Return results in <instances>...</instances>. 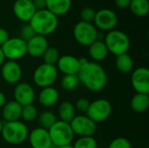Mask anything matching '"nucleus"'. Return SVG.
Returning a JSON list of instances; mask_svg holds the SVG:
<instances>
[{
	"instance_id": "34",
	"label": "nucleus",
	"mask_w": 149,
	"mask_h": 148,
	"mask_svg": "<svg viewBox=\"0 0 149 148\" xmlns=\"http://www.w3.org/2000/svg\"><path fill=\"white\" fill-rule=\"evenodd\" d=\"M35 35H36V33L34 32L33 29L31 28V26L29 24L24 25L21 28V31H20V38L22 39H24V41H28L29 39H31Z\"/></svg>"
},
{
	"instance_id": "18",
	"label": "nucleus",
	"mask_w": 149,
	"mask_h": 148,
	"mask_svg": "<svg viewBox=\"0 0 149 148\" xmlns=\"http://www.w3.org/2000/svg\"><path fill=\"white\" fill-rule=\"evenodd\" d=\"M56 67L64 75L78 74L80 70L79 58L72 55L60 56L56 64Z\"/></svg>"
},
{
	"instance_id": "15",
	"label": "nucleus",
	"mask_w": 149,
	"mask_h": 148,
	"mask_svg": "<svg viewBox=\"0 0 149 148\" xmlns=\"http://www.w3.org/2000/svg\"><path fill=\"white\" fill-rule=\"evenodd\" d=\"M12 11L18 20L29 23L37 10L32 0H16L12 6Z\"/></svg>"
},
{
	"instance_id": "39",
	"label": "nucleus",
	"mask_w": 149,
	"mask_h": 148,
	"mask_svg": "<svg viewBox=\"0 0 149 148\" xmlns=\"http://www.w3.org/2000/svg\"><path fill=\"white\" fill-rule=\"evenodd\" d=\"M6 103V97L5 95L0 91V108H2Z\"/></svg>"
},
{
	"instance_id": "40",
	"label": "nucleus",
	"mask_w": 149,
	"mask_h": 148,
	"mask_svg": "<svg viewBox=\"0 0 149 148\" xmlns=\"http://www.w3.org/2000/svg\"><path fill=\"white\" fill-rule=\"evenodd\" d=\"M5 57H4V54H3V50H2V48H1V46H0V67L3 65V64L5 62Z\"/></svg>"
},
{
	"instance_id": "26",
	"label": "nucleus",
	"mask_w": 149,
	"mask_h": 148,
	"mask_svg": "<svg viewBox=\"0 0 149 148\" xmlns=\"http://www.w3.org/2000/svg\"><path fill=\"white\" fill-rule=\"evenodd\" d=\"M129 9L131 12L137 17H145L148 14V0H131Z\"/></svg>"
},
{
	"instance_id": "2",
	"label": "nucleus",
	"mask_w": 149,
	"mask_h": 148,
	"mask_svg": "<svg viewBox=\"0 0 149 148\" xmlns=\"http://www.w3.org/2000/svg\"><path fill=\"white\" fill-rule=\"evenodd\" d=\"M28 24L37 35L46 37L56 31L58 25V18L47 9H44L37 10Z\"/></svg>"
},
{
	"instance_id": "21",
	"label": "nucleus",
	"mask_w": 149,
	"mask_h": 148,
	"mask_svg": "<svg viewBox=\"0 0 149 148\" xmlns=\"http://www.w3.org/2000/svg\"><path fill=\"white\" fill-rule=\"evenodd\" d=\"M88 53L93 62H100L107 58L108 55V50L103 40L97 39L92 44L88 46Z\"/></svg>"
},
{
	"instance_id": "42",
	"label": "nucleus",
	"mask_w": 149,
	"mask_h": 148,
	"mask_svg": "<svg viewBox=\"0 0 149 148\" xmlns=\"http://www.w3.org/2000/svg\"><path fill=\"white\" fill-rule=\"evenodd\" d=\"M3 123L0 120V134L2 133V129H3Z\"/></svg>"
},
{
	"instance_id": "25",
	"label": "nucleus",
	"mask_w": 149,
	"mask_h": 148,
	"mask_svg": "<svg viewBox=\"0 0 149 148\" xmlns=\"http://www.w3.org/2000/svg\"><path fill=\"white\" fill-rule=\"evenodd\" d=\"M76 116V110L74 105L69 101L62 102L58 106V117L59 120L70 123Z\"/></svg>"
},
{
	"instance_id": "36",
	"label": "nucleus",
	"mask_w": 149,
	"mask_h": 148,
	"mask_svg": "<svg viewBox=\"0 0 149 148\" xmlns=\"http://www.w3.org/2000/svg\"><path fill=\"white\" fill-rule=\"evenodd\" d=\"M9 38H10V36H9V32L7 31V30L0 27V46L4 44L8 41Z\"/></svg>"
},
{
	"instance_id": "17",
	"label": "nucleus",
	"mask_w": 149,
	"mask_h": 148,
	"mask_svg": "<svg viewBox=\"0 0 149 148\" xmlns=\"http://www.w3.org/2000/svg\"><path fill=\"white\" fill-rule=\"evenodd\" d=\"M48 46L49 44L46 37L41 35L36 34L31 39L26 41L27 54L34 58L42 57Z\"/></svg>"
},
{
	"instance_id": "16",
	"label": "nucleus",
	"mask_w": 149,
	"mask_h": 148,
	"mask_svg": "<svg viewBox=\"0 0 149 148\" xmlns=\"http://www.w3.org/2000/svg\"><path fill=\"white\" fill-rule=\"evenodd\" d=\"M28 140L32 148H50L52 146L48 130L36 127L29 133Z\"/></svg>"
},
{
	"instance_id": "4",
	"label": "nucleus",
	"mask_w": 149,
	"mask_h": 148,
	"mask_svg": "<svg viewBox=\"0 0 149 148\" xmlns=\"http://www.w3.org/2000/svg\"><path fill=\"white\" fill-rule=\"evenodd\" d=\"M103 41L108 52L115 56L127 53L131 44L129 37L124 31L115 29L108 31Z\"/></svg>"
},
{
	"instance_id": "3",
	"label": "nucleus",
	"mask_w": 149,
	"mask_h": 148,
	"mask_svg": "<svg viewBox=\"0 0 149 148\" xmlns=\"http://www.w3.org/2000/svg\"><path fill=\"white\" fill-rule=\"evenodd\" d=\"M1 135L6 143L10 145H19L28 139L29 129L20 120L4 122Z\"/></svg>"
},
{
	"instance_id": "33",
	"label": "nucleus",
	"mask_w": 149,
	"mask_h": 148,
	"mask_svg": "<svg viewBox=\"0 0 149 148\" xmlns=\"http://www.w3.org/2000/svg\"><path fill=\"white\" fill-rule=\"evenodd\" d=\"M108 148H132V145L127 138L119 137L111 141Z\"/></svg>"
},
{
	"instance_id": "19",
	"label": "nucleus",
	"mask_w": 149,
	"mask_h": 148,
	"mask_svg": "<svg viewBox=\"0 0 149 148\" xmlns=\"http://www.w3.org/2000/svg\"><path fill=\"white\" fill-rule=\"evenodd\" d=\"M59 93L53 86L42 88L38 94V102L45 107H51L57 104L58 101Z\"/></svg>"
},
{
	"instance_id": "22",
	"label": "nucleus",
	"mask_w": 149,
	"mask_h": 148,
	"mask_svg": "<svg viewBox=\"0 0 149 148\" xmlns=\"http://www.w3.org/2000/svg\"><path fill=\"white\" fill-rule=\"evenodd\" d=\"M72 7V0H45V9L55 16L66 14Z\"/></svg>"
},
{
	"instance_id": "44",
	"label": "nucleus",
	"mask_w": 149,
	"mask_h": 148,
	"mask_svg": "<svg viewBox=\"0 0 149 148\" xmlns=\"http://www.w3.org/2000/svg\"><path fill=\"white\" fill-rule=\"evenodd\" d=\"M97 148H105V147H97Z\"/></svg>"
},
{
	"instance_id": "29",
	"label": "nucleus",
	"mask_w": 149,
	"mask_h": 148,
	"mask_svg": "<svg viewBox=\"0 0 149 148\" xmlns=\"http://www.w3.org/2000/svg\"><path fill=\"white\" fill-rule=\"evenodd\" d=\"M59 57L60 55H59L58 50L53 46H48V48L46 49V51L42 56L44 63L52 65H56Z\"/></svg>"
},
{
	"instance_id": "32",
	"label": "nucleus",
	"mask_w": 149,
	"mask_h": 148,
	"mask_svg": "<svg viewBox=\"0 0 149 148\" xmlns=\"http://www.w3.org/2000/svg\"><path fill=\"white\" fill-rule=\"evenodd\" d=\"M96 15V10L92 7H85L80 11V21L86 23H93Z\"/></svg>"
},
{
	"instance_id": "35",
	"label": "nucleus",
	"mask_w": 149,
	"mask_h": 148,
	"mask_svg": "<svg viewBox=\"0 0 149 148\" xmlns=\"http://www.w3.org/2000/svg\"><path fill=\"white\" fill-rule=\"evenodd\" d=\"M89 105H90V102L87 99L79 98L77 99L75 105H74V107H75V110L79 113H86V111L89 107Z\"/></svg>"
},
{
	"instance_id": "1",
	"label": "nucleus",
	"mask_w": 149,
	"mask_h": 148,
	"mask_svg": "<svg viewBox=\"0 0 149 148\" xmlns=\"http://www.w3.org/2000/svg\"><path fill=\"white\" fill-rule=\"evenodd\" d=\"M78 77L79 83L93 92L102 91L107 83V74L105 69L99 63L93 61H89L86 66L80 68Z\"/></svg>"
},
{
	"instance_id": "38",
	"label": "nucleus",
	"mask_w": 149,
	"mask_h": 148,
	"mask_svg": "<svg viewBox=\"0 0 149 148\" xmlns=\"http://www.w3.org/2000/svg\"><path fill=\"white\" fill-rule=\"evenodd\" d=\"M32 3L36 10L45 9V0H32Z\"/></svg>"
},
{
	"instance_id": "12",
	"label": "nucleus",
	"mask_w": 149,
	"mask_h": 148,
	"mask_svg": "<svg viewBox=\"0 0 149 148\" xmlns=\"http://www.w3.org/2000/svg\"><path fill=\"white\" fill-rule=\"evenodd\" d=\"M131 85L138 93L149 94V70L147 67H138L132 72Z\"/></svg>"
},
{
	"instance_id": "43",
	"label": "nucleus",
	"mask_w": 149,
	"mask_h": 148,
	"mask_svg": "<svg viewBox=\"0 0 149 148\" xmlns=\"http://www.w3.org/2000/svg\"><path fill=\"white\" fill-rule=\"evenodd\" d=\"M50 148H56V147H50Z\"/></svg>"
},
{
	"instance_id": "41",
	"label": "nucleus",
	"mask_w": 149,
	"mask_h": 148,
	"mask_svg": "<svg viewBox=\"0 0 149 148\" xmlns=\"http://www.w3.org/2000/svg\"><path fill=\"white\" fill-rule=\"evenodd\" d=\"M56 148H73L72 145H66V146H63V147H56Z\"/></svg>"
},
{
	"instance_id": "9",
	"label": "nucleus",
	"mask_w": 149,
	"mask_h": 148,
	"mask_svg": "<svg viewBox=\"0 0 149 148\" xmlns=\"http://www.w3.org/2000/svg\"><path fill=\"white\" fill-rule=\"evenodd\" d=\"M1 48L5 58L8 60L17 61L27 54L26 41L21 38H10Z\"/></svg>"
},
{
	"instance_id": "23",
	"label": "nucleus",
	"mask_w": 149,
	"mask_h": 148,
	"mask_svg": "<svg viewBox=\"0 0 149 148\" xmlns=\"http://www.w3.org/2000/svg\"><path fill=\"white\" fill-rule=\"evenodd\" d=\"M132 110L137 113H142L148 110L149 106V94L136 92L130 102Z\"/></svg>"
},
{
	"instance_id": "6",
	"label": "nucleus",
	"mask_w": 149,
	"mask_h": 148,
	"mask_svg": "<svg viewBox=\"0 0 149 148\" xmlns=\"http://www.w3.org/2000/svg\"><path fill=\"white\" fill-rule=\"evenodd\" d=\"M73 37L79 44L89 46L99 39V32L93 24L79 21L73 27Z\"/></svg>"
},
{
	"instance_id": "5",
	"label": "nucleus",
	"mask_w": 149,
	"mask_h": 148,
	"mask_svg": "<svg viewBox=\"0 0 149 148\" xmlns=\"http://www.w3.org/2000/svg\"><path fill=\"white\" fill-rule=\"evenodd\" d=\"M48 133L52 144L55 147L71 145L74 138V133L70 124L61 120H57L48 130Z\"/></svg>"
},
{
	"instance_id": "37",
	"label": "nucleus",
	"mask_w": 149,
	"mask_h": 148,
	"mask_svg": "<svg viewBox=\"0 0 149 148\" xmlns=\"http://www.w3.org/2000/svg\"><path fill=\"white\" fill-rule=\"evenodd\" d=\"M131 0H114V3L119 9H127L129 8Z\"/></svg>"
},
{
	"instance_id": "8",
	"label": "nucleus",
	"mask_w": 149,
	"mask_h": 148,
	"mask_svg": "<svg viewBox=\"0 0 149 148\" xmlns=\"http://www.w3.org/2000/svg\"><path fill=\"white\" fill-rule=\"evenodd\" d=\"M86 113V115L96 124L103 122L110 117L112 113V105L106 99H98L90 102Z\"/></svg>"
},
{
	"instance_id": "7",
	"label": "nucleus",
	"mask_w": 149,
	"mask_h": 148,
	"mask_svg": "<svg viewBox=\"0 0 149 148\" xmlns=\"http://www.w3.org/2000/svg\"><path fill=\"white\" fill-rule=\"evenodd\" d=\"M58 71L56 65L43 63L39 65L33 72V82L40 88L52 86L58 79Z\"/></svg>"
},
{
	"instance_id": "20",
	"label": "nucleus",
	"mask_w": 149,
	"mask_h": 148,
	"mask_svg": "<svg viewBox=\"0 0 149 148\" xmlns=\"http://www.w3.org/2000/svg\"><path fill=\"white\" fill-rule=\"evenodd\" d=\"M21 110L22 106L15 100L5 103L2 111V116L4 122L19 120V119H21Z\"/></svg>"
},
{
	"instance_id": "14",
	"label": "nucleus",
	"mask_w": 149,
	"mask_h": 148,
	"mask_svg": "<svg viewBox=\"0 0 149 148\" xmlns=\"http://www.w3.org/2000/svg\"><path fill=\"white\" fill-rule=\"evenodd\" d=\"M22 68L17 61L7 60L1 66L3 79L10 85H17L22 78Z\"/></svg>"
},
{
	"instance_id": "24",
	"label": "nucleus",
	"mask_w": 149,
	"mask_h": 148,
	"mask_svg": "<svg viewBox=\"0 0 149 148\" xmlns=\"http://www.w3.org/2000/svg\"><path fill=\"white\" fill-rule=\"evenodd\" d=\"M115 66L118 72L122 74H127L132 72L134 69V61L132 57L127 52L116 56Z\"/></svg>"
},
{
	"instance_id": "10",
	"label": "nucleus",
	"mask_w": 149,
	"mask_h": 148,
	"mask_svg": "<svg viewBox=\"0 0 149 148\" xmlns=\"http://www.w3.org/2000/svg\"><path fill=\"white\" fill-rule=\"evenodd\" d=\"M74 135L79 137L93 136L97 130V125L86 115H76L69 123Z\"/></svg>"
},
{
	"instance_id": "31",
	"label": "nucleus",
	"mask_w": 149,
	"mask_h": 148,
	"mask_svg": "<svg viewBox=\"0 0 149 148\" xmlns=\"http://www.w3.org/2000/svg\"><path fill=\"white\" fill-rule=\"evenodd\" d=\"M73 148H97L98 143L93 136L79 137L72 145Z\"/></svg>"
},
{
	"instance_id": "30",
	"label": "nucleus",
	"mask_w": 149,
	"mask_h": 148,
	"mask_svg": "<svg viewBox=\"0 0 149 148\" xmlns=\"http://www.w3.org/2000/svg\"><path fill=\"white\" fill-rule=\"evenodd\" d=\"M79 85V79L78 74L64 75L61 79V86L66 91H73Z\"/></svg>"
},
{
	"instance_id": "28",
	"label": "nucleus",
	"mask_w": 149,
	"mask_h": 148,
	"mask_svg": "<svg viewBox=\"0 0 149 148\" xmlns=\"http://www.w3.org/2000/svg\"><path fill=\"white\" fill-rule=\"evenodd\" d=\"M38 116V112L37 107L31 104L22 106L21 110V119L25 122H32L37 120Z\"/></svg>"
},
{
	"instance_id": "11",
	"label": "nucleus",
	"mask_w": 149,
	"mask_h": 148,
	"mask_svg": "<svg viewBox=\"0 0 149 148\" xmlns=\"http://www.w3.org/2000/svg\"><path fill=\"white\" fill-rule=\"evenodd\" d=\"M93 24L97 30L99 29L107 32L113 31L118 24L117 14L111 9H100L96 11Z\"/></svg>"
},
{
	"instance_id": "27",
	"label": "nucleus",
	"mask_w": 149,
	"mask_h": 148,
	"mask_svg": "<svg viewBox=\"0 0 149 148\" xmlns=\"http://www.w3.org/2000/svg\"><path fill=\"white\" fill-rule=\"evenodd\" d=\"M57 121L55 114L50 111H44L38 116V123L39 127L49 130Z\"/></svg>"
},
{
	"instance_id": "13",
	"label": "nucleus",
	"mask_w": 149,
	"mask_h": 148,
	"mask_svg": "<svg viewBox=\"0 0 149 148\" xmlns=\"http://www.w3.org/2000/svg\"><path fill=\"white\" fill-rule=\"evenodd\" d=\"M13 97L17 103H18L21 106H24L33 104L36 94L33 87L30 84L21 82L16 85L13 91Z\"/></svg>"
}]
</instances>
